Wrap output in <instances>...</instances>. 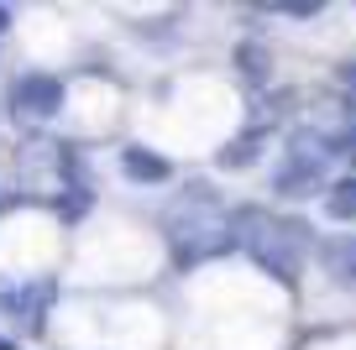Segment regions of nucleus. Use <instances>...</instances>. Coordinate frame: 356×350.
I'll list each match as a JSON object with an SVG mask.
<instances>
[{
    "label": "nucleus",
    "mask_w": 356,
    "mask_h": 350,
    "mask_svg": "<svg viewBox=\"0 0 356 350\" xmlns=\"http://www.w3.org/2000/svg\"><path fill=\"white\" fill-rule=\"evenodd\" d=\"M309 235H314V230L304 225V219H293V215H267L262 235L246 246V256H252V262L262 267L278 288H293V283H299V262H304Z\"/></svg>",
    "instance_id": "nucleus-1"
},
{
    "label": "nucleus",
    "mask_w": 356,
    "mask_h": 350,
    "mask_svg": "<svg viewBox=\"0 0 356 350\" xmlns=\"http://www.w3.org/2000/svg\"><path fill=\"white\" fill-rule=\"evenodd\" d=\"M11 110L26 121H53L63 110V78L58 74H22L11 84Z\"/></svg>",
    "instance_id": "nucleus-2"
},
{
    "label": "nucleus",
    "mask_w": 356,
    "mask_h": 350,
    "mask_svg": "<svg viewBox=\"0 0 356 350\" xmlns=\"http://www.w3.org/2000/svg\"><path fill=\"white\" fill-rule=\"evenodd\" d=\"M53 277H42V283H26V288H0V308L11 319H26V324H42V308L53 303Z\"/></svg>",
    "instance_id": "nucleus-3"
},
{
    "label": "nucleus",
    "mask_w": 356,
    "mask_h": 350,
    "mask_svg": "<svg viewBox=\"0 0 356 350\" xmlns=\"http://www.w3.org/2000/svg\"><path fill=\"white\" fill-rule=\"evenodd\" d=\"M320 183H325V162H309V157H289V162L278 167V178H273V194H283V199H304V194H314Z\"/></svg>",
    "instance_id": "nucleus-4"
},
{
    "label": "nucleus",
    "mask_w": 356,
    "mask_h": 350,
    "mask_svg": "<svg viewBox=\"0 0 356 350\" xmlns=\"http://www.w3.org/2000/svg\"><path fill=\"white\" fill-rule=\"evenodd\" d=\"M121 173L131 178V183H168V178H173V162H168L163 152H152V147L131 142L121 152Z\"/></svg>",
    "instance_id": "nucleus-5"
},
{
    "label": "nucleus",
    "mask_w": 356,
    "mask_h": 350,
    "mask_svg": "<svg viewBox=\"0 0 356 350\" xmlns=\"http://www.w3.org/2000/svg\"><path fill=\"white\" fill-rule=\"evenodd\" d=\"M320 267L330 272V283L356 288V235H335L320 246Z\"/></svg>",
    "instance_id": "nucleus-6"
},
{
    "label": "nucleus",
    "mask_w": 356,
    "mask_h": 350,
    "mask_svg": "<svg viewBox=\"0 0 356 350\" xmlns=\"http://www.w3.org/2000/svg\"><path fill=\"white\" fill-rule=\"evenodd\" d=\"M262 142H267V126H252V131H241L236 142H225V152L215 157V162H220L225 173H241V167H252L257 157H262Z\"/></svg>",
    "instance_id": "nucleus-7"
},
{
    "label": "nucleus",
    "mask_w": 356,
    "mask_h": 350,
    "mask_svg": "<svg viewBox=\"0 0 356 350\" xmlns=\"http://www.w3.org/2000/svg\"><path fill=\"white\" fill-rule=\"evenodd\" d=\"M236 68H241V78L246 84H267V68H273V58H267V47L262 42H236Z\"/></svg>",
    "instance_id": "nucleus-8"
},
{
    "label": "nucleus",
    "mask_w": 356,
    "mask_h": 350,
    "mask_svg": "<svg viewBox=\"0 0 356 350\" xmlns=\"http://www.w3.org/2000/svg\"><path fill=\"white\" fill-rule=\"evenodd\" d=\"M325 215L341 219V225H351V219H356V178H341V183L325 188Z\"/></svg>",
    "instance_id": "nucleus-9"
},
{
    "label": "nucleus",
    "mask_w": 356,
    "mask_h": 350,
    "mask_svg": "<svg viewBox=\"0 0 356 350\" xmlns=\"http://www.w3.org/2000/svg\"><path fill=\"white\" fill-rule=\"evenodd\" d=\"M267 11L289 16V22H309V16H320V0H278V6H267Z\"/></svg>",
    "instance_id": "nucleus-10"
},
{
    "label": "nucleus",
    "mask_w": 356,
    "mask_h": 350,
    "mask_svg": "<svg viewBox=\"0 0 356 350\" xmlns=\"http://www.w3.org/2000/svg\"><path fill=\"white\" fill-rule=\"evenodd\" d=\"M58 209L74 219V215H84V209H95V194H89V188H68V199H63Z\"/></svg>",
    "instance_id": "nucleus-11"
},
{
    "label": "nucleus",
    "mask_w": 356,
    "mask_h": 350,
    "mask_svg": "<svg viewBox=\"0 0 356 350\" xmlns=\"http://www.w3.org/2000/svg\"><path fill=\"white\" fill-rule=\"evenodd\" d=\"M330 147H335V157H356V126H341L330 136Z\"/></svg>",
    "instance_id": "nucleus-12"
},
{
    "label": "nucleus",
    "mask_w": 356,
    "mask_h": 350,
    "mask_svg": "<svg viewBox=\"0 0 356 350\" xmlns=\"http://www.w3.org/2000/svg\"><path fill=\"white\" fill-rule=\"evenodd\" d=\"M335 78H341V84L351 89V99H356V63H346V68H341V74H335Z\"/></svg>",
    "instance_id": "nucleus-13"
},
{
    "label": "nucleus",
    "mask_w": 356,
    "mask_h": 350,
    "mask_svg": "<svg viewBox=\"0 0 356 350\" xmlns=\"http://www.w3.org/2000/svg\"><path fill=\"white\" fill-rule=\"evenodd\" d=\"M11 32V6H0V37Z\"/></svg>",
    "instance_id": "nucleus-14"
},
{
    "label": "nucleus",
    "mask_w": 356,
    "mask_h": 350,
    "mask_svg": "<svg viewBox=\"0 0 356 350\" xmlns=\"http://www.w3.org/2000/svg\"><path fill=\"white\" fill-rule=\"evenodd\" d=\"M0 350H16V345H11V340H0Z\"/></svg>",
    "instance_id": "nucleus-15"
}]
</instances>
